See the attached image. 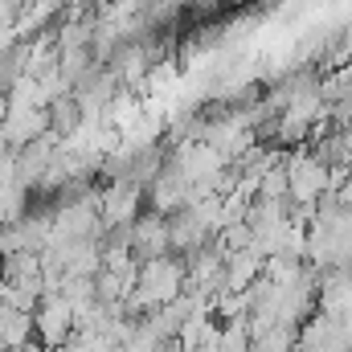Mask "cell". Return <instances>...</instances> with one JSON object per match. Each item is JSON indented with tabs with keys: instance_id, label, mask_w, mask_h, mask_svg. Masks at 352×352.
Instances as JSON below:
<instances>
[{
	"instance_id": "cell-1",
	"label": "cell",
	"mask_w": 352,
	"mask_h": 352,
	"mask_svg": "<svg viewBox=\"0 0 352 352\" xmlns=\"http://www.w3.org/2000/svg\"><path fill=\"white\" fill-rule=\"evenodd\" d=\"M33 320H37V340H41L45 349L70 344V336H74V328H78V316H74V307H70L66 295H45V299L37 303Z\"/></svg>"
},
{
	"instance_id": "cell-2",
	"label": "cell",
	"mask_w": 352,
	"mask_h": 352,
	"mask_svg": "<svg viewBox=\"0 0 352 352\" xmlns=\"http://www.w3.org/2000/svg\"><path fill=\"white\" fill-rule=\"evenodd\" d=\"M131 250L140 263L148 258H160V254H173V238H168V217L164 213H152L144 209L131 226Z\"/></svg>"
},
{
	"instance_id": "cell-3",
	"label": "cell",
	"mask_w": 352,
	"mask_h": 352,
	"mask_svg": "<svg viewBox=\"0 0 352 352\" xmlns=\"http://www.w3.org/2000/svg\"><path fill=\"white\" fill-rule=\"evenodd\" d=\"M82 123H87V111H82V102H78L74 90H62L58 98H50V127L62 140H74L82 131Z\"/></svg>"
},
{
	"instance_id": "cell-4",
	"label": "cell",
	"mask_w": 352,
	"mask_h": 352,
	"mask_svg": "<svg viewBox=\"0 0 352 352\" xmlns=\"http://www.w3.org/2000/svg\"><path fill=\"white\" fill-rule=\"evenodd\" d=\"M221 349L226 352H250L254 349V336H250L246 320H230V324H221Z\"/></svg>"
},
{
	"instance_id": "cell-5",
	"label": "cell",
	"mask_w": 352,
	"mask_h": 352,
	"mask_svg": "<svg viewBox=\"0 0 352 352\" xmlns=\"http://www.w3.org/2000/svg\"><path fill=\"white\" fill-rule=\"evenodd\" d=\"M8 115H12V98H8V90H4V94H0V131H4Z\"/></svg>"
}]
</instances>
